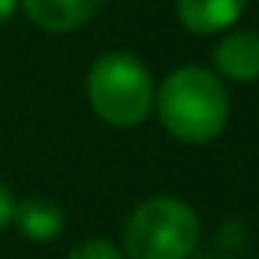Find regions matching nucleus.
<instances>
[{
  "mask_svg": "<svg viewBox=\"0 0 259 259\" xmlns=\"http://www.w3.org/2000/svg\"><path fill=\"white\" fill-rule=\"evenodd\" d=\"M15 3H18V0H0V27L15 15Z\"/></svg>",
  "mask_w": 259,
  "mask_h": 259,
  "instance_id": "9d476101",
  "label": "nucleus"
},
{
  "mask_svg": "<svg viewBox=\"0 0 259 259\" xmlns=\"http://www.w3.org/2000/svg\"><path fill=\"white\" fill-rule=\"evenodd\" d=\"M244 6H247V0H178L175 3L181 24L202 36L232 27L241 18Z\"/></svg>",
  "mask_w": 259,
  "mask_h": 259,
  "instance_id": "423d86ee",
  "label": "nucleus"
},
{
  "mask_svg": "<svg viewBox=\"0 0 259 259\" xmlns=\"http://www.w3.org/2000/svg\"><path fill=\"white\" fill-rule=\"evenodd\" d=\"M12 214H15V199L9 193V187L0 181V229L12 223Z\"/></svg>",
  "mask_w": 259,
  "mask_h": 259,
  "instance_id": "1a4fd4ad",
  "label": "nucleus"
},
{
  "mask_svg": "<svg viewBox=\"0 0 259 259\" xmlns=\"http://www.w3.org/2000/svg\"><path fill=\"white\" fill-rule=\"evenodd\" d=\"M88 100L106 124L139 127L154 106L151 72L130 52H109L88 72Z\"/></svg>",
  "mask_w": 259,
  "mask_h": 259,
  "instance_id": "f03ea898",
  "label": "nucleus"
},
{
  "mask_svg": "<svg viewBox=\"0 0 259 259\" xmlns=\"http://www.w3.org/2000/svg\"><path fill=\"white\" fill-rule=\"evenodd\" d=\"M33 24L52 33H69L84 27L103 6V0H21Z\"/></svg>",
  "mask_w": 259,
  "mask_h": 259,
  "instance_id": "20e7f679",
  "label": "nucleus"
},
{
  "mask_svg": "<svg viewBox=\"0 0 259 259\" xmlns=\"http://www.w3.org/2000/svg\"><path fill=\"white\" fill-rule=\"evenodd\" d=\"M124 244L130 259H187L199 244V217L181 199L154 196L130 214Z\"/></svg>",
  "mask_w": 259,
  "mask_h": 259,
  "instance_id": "7ed1b4c3",
  "label": "nucleus"
},
{
  "mask_svg": "<svg viewBox=\"0 0 259 259\" xmlns=\"http://www.w3.org/2000/svg\"><path fill=\"white\" fill-rule=\"evenodd\" d=\"M214 66L232 81L259 78V33L253 30L226 33L214 49Z\"/></svg>",
  "mask_w": 259,
  "mask_h": 259,
  "instance_id": "39448f33",
  "label": "nucleus"
},
{
  "mask_svg": "<svg viewBox=\"0 0 259 259\" xmlns=\"http://www.w3.org/2000/svg\"><path fill=\"white\" fill-rule=\"evenodd\" d=\"M12 223L30 241H52V238H58L64 232V211L49 199L30 196V199L15 202Z\"/></svg>",
  "mask_w": 259,
  "mask_h": 259,
  "instance_id": "0eeeda50",
  "label": "nucleus"
},
{
  "mask_svg": "<svg viewBox=\"0 0 259 259\" xmlns=\"http://www.w3.org/2000/svg\"><path fill=\"white\" fill-rule=\"evenodd\" d=\"M69 259H124V253L106 238H88L69 250Z\"/></svg>",
  "mask_w": 259,
  "mask_h": 259,
  "instance_id": "6e6552de",
  "label": "nucleus"
},
{
  "mask_svg": "<svg viewBox=\"0 0 259 259\" xmlns=\"http://www.w3.org/2000/svg\"><path fill=\"white\" fill-rule=\"evenodd\" d=\"M157 112L163 127L178 142H214L229 118V100L220 78L202 66L175 69L157 91Z\"/></svg>",
  "mask_w": 259,
  "mask_h": 259,
  "instance_id": "f257e3e1",
  "label": "nucleus"
}]
</instances>
